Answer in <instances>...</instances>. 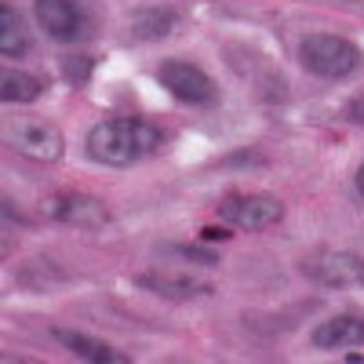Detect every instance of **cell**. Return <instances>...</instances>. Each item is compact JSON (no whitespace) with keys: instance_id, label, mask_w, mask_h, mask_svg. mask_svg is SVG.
Segmentation results:
<instances>
[{"instance_id":"1","label":"cell","mask_w":364,"mask_h":364,"mask_svg":"<svg viewBox=\"0 0 364 364\" xmlns=\"http://www.w3.org/2000/svg\"><path fill=\"white\" fill-rule=\"evenodd\" d=\"M164 146V132L154 120L142 117H113V120H99L95 128L84 135V149L95 164L106 168H128L149 154H157Z\"/></svg>"},{"instance_id":"2","label":"cell","mask_w":364,"mask_h":364,"mask_svg":"<svg viewBox=\"0 0 364 364\" xmlns=\"http://www.w3.org/2000/svg\"><path fill=\"white\" fill-rule=\"evenodd\" d=\"M299 66L321 80H350L364 66V55L339 33H306L299 41Z\"/></svg>"},{"instance_id":"3","label":"cell","mask_w":364,"mask_h":364,"mask_svg":"<svg viewBox=\"0 0 364 364\" xmlns=\"http://www.w3.org/2000/svg\"><path fill=\"white\" fill-rule=\"evenodd\" d=\"M4 142L15 149V154H22L29 161H41V164H55L66 154L63 132L44 117H11L4 124Z\"/></svg>"},{"instance_id":"4","label":"cell","mask_w":364,"mask_h":364,"mask_svg":"<svg viewBox=\"0 0 364 364\" xmlns=\"http://www.w3.org/2000/svg\"><path fill=\"white\" fill-rule=\"evenodd\" d=\"M157 80H161V87H168L171 99L186 102V106H215L219 102V84L197 63H186V58H164L157 66Z\"/></svg>"},{"instance_id":"5","label":"cell","mask_w":364,"mask_h":364,"mask_svg":"<svg viewBox=\"0 0 364 364\" xmlns=\"http://www.w3.org/2000/svg\"><path fill=\"white\" fill-rule=\"evenodd\" d=\"M302 277H310L321 288H357L364 284V255L336 252V248H317L299 262Z\"/></svg>"},{"instance_id":"6","label":"cell","mask_w":364,"mask_h":364,"mask_svg":"<svg viewBox=\"0 0 364 364\" xmlns=\"http://www.w3.org/2000/svg\"><path fill=\"white\" fill-rule=\"evenodd\" d=\"M219 219L233 230H269L284 219V204L269 193H230L219 200Z\"/></svg>"},{"instance_id":"7","label":"cell","mask_w":364,"mask_h":364,"mask_svg":"<svg viewBox=\"0 0 364 364\" xmlns=\"http://www.w3.org/2000/svg\"><path fill=\"white\" fill-rule=\"evenodd\" d=\"M41 211L48 219L77 230H102L109 223V208L91 193H55L41 204Z\"/></svg>"},{"instance_id":"8","label":"cell","mask_w":364,"mask_h":364,"mask_svg":"<svg viewBox=\"0 0 364 364\" xmlns=\"http://www.w3.org/2000/svg\"><path fill=\"white\" fill-rule=\"evenodd\" d=\"M33 15L44 33L58 44H73L87 33V15L80 0H33Z\"/></svg>"},{"instance_id":"9","label":"cell","mask_w":364,"mask_h":364,"mask_svg":"<svg viewBox=\"0 0 364 364\" xmlns=\"http://www.w3.org/2000/svg\"><path fill=\"white\" fill-rule=\"evenodd\" d=\"M135 284L146 288V291H154V295H161V299H175V302L204 299V295L215 291L208 281L190 277V273H178V269H149V273H139Z\"/></svg>"},{"instance_id":"10","label":"cell","mask_w":364,"mask_h":364,"mask_svg":"<svg viewBox=\"0 0 364 364\" xmlns=\"http://www.w3.org/2000/svg\"><path fill=\"white\" fill-rule=\"evenodd\" d=\"M310 343L317 350H353L364 346V317L353 314H339V317H328L310 331Z\"/></svg>"},{"instance_id":"11","label":"cell","mask_w":364,"mask_h":364,"mask_svg":"<svg viewBox=\"0 0 364 364\" xmlns=\"http://www.w3.org/2000/svg\"><path fill=\"white\" fill-rule=\"evenodd\" d=\"M51 336H55V343H63L73 357L91 360V364H128L132 360L128 353L113 350L109 343H99V339L84 336V331H73V328H51Z\"/></svg>"},{"instance_id":"12","label":"cell","mask_w":364,"mask_h":364,"mask_svg":"<svg viewBox=\"0 0 364 364\" xmlns=\"http://www.w3.org/2000/svg\"><path fill=\"white\" fill-rule=\"evenodd\" d=\"M178 29V11L171 8H139L128 18V33L135 41H161Z\"/></svg>"},{"instance_id":"13","label":"cell","mask_w":364,"mask_h":364,"mask_svg":"<svg viewBox=\"0 0 364 364\" xmlns=\"http://www.w3.org/2000/svg\"><path fill=\"white\" fill-rule=\"evenodd\" d=\"M44 95V80L33 73H22V70H4L0 73V99L15 102V106H29Z\"/></svg>"},{"instance_id":"14","label":"cell","mask_w":364,"mask_h":364,"mask_svg":"<svg viewBox=\"0 0 364 364\" xmlns=\"http://www.w3.org/2000/svg\"><path fill=\"white\" fill-rule=\"evenodd\" d=\"M29 51V33L26 22L11 4H0V55L4 58H22Z\"/></svg>"},{"instance_id":"15","label":"cell","mask_w":364,"mask_h":364,"mask_svg":"<svg viewBox=\"0 0 364 364\" xmlns=\"http://www.w3.org/2000/svg\"><path fill=\"white\" fill-rule=\"evenodd\" d=\"M91 73H95V58H91V55H70V58H63V77H66V84L84 87V84L91 80Z\"/></svg>"},{"instance_id":"16","label":"cell","mask_w":364,"mask_h":364,"mask_svg":"<svg viewBox=\"0 0 364 364\" xmlns=\"http://www.w3.org/2000/svg\"><path fill=\"white\" fill-rule=\"evenodd\" d=\"M230 230H233V226H226V223H223V226H204V230H200V240H204V245H215V240H230V237H233Z\"/></svg>"},{"instance_id":"17","label":"cell","mask_w":364,"mask_h":364,"mask_svg":"<svg viewBox=\"0 0 364 364\" xmlns=\"http://www.w3.org/2000/svg\"><path fill=\"white\" fill-rule=\"evenodd\" d=\"M357 193H360V197H364V164H360V168H357Z\"/></svg>"},{"instance_id":"18","label":"cell","mask_w":364,"mask_h":364,"mask_svg":"<svg viewBox=\"0 0 364 364\" xmlns=\"http://www.w3.org/2000/svg\"><path fill=\"white\" fill-rule=\"evenodd\" d=\"M350 360H364V357H360V353H350Z\"/></svg>"}]
</instances>
